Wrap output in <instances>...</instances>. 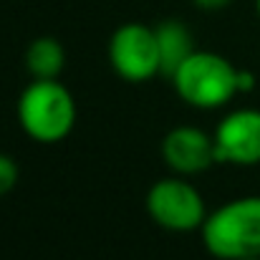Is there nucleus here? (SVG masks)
Instances as JSON below:
<instances>
[{
  "label": "nucleus",
  "mask_w": 260,
  "mask_h": 260,
  "mask_svg": "<svg viewBox=\"0 0 260 260\" xmlns=\"http://www.w3.org/2000/svg\"><path fill=\"white\" fill-rule=\"evenodd\" d=\"M255 10H258V18H260V0H255Z\"/></svg>",
  "instance_id": "obj_13"
},
{
  "label": "nucleus",
  "mask_w": 260,
  "mask_h": 260,
  "mask_svg": "<svg viewBox=\"0 0 260 260\" xmlns=\"http://www.w3.org/2000/svg\"><path fill=\"white\" fill-rule=\"evenodd\" d=\"M243 260H260V258H243Z\"/></svg>",
  "instance_id": "obj_14"
},
{
  "label": "nucleus",
  "mask_w": 260,
  "mask_h": 260,
  "mask_svg": "<svg viewBox=\"0 0 260 260\" xmlns=\"http://www.w3.org/2000/svg\"><path fill=\"white\" fill-rule=\"evenodd\" d=\"M162 159L174 174L192 177L217 165L215 139L194 124L174 126L162 139Z\"/></svg>",
  "instance_id": "obj_7"
},
{
  "label": "nucleus",
  "mask_w": 260,
  "mask_h": 260,
  "mask_svg": "<svg viewBox=\"0 0 260 260\" xmlns=\"http://www.w3.org/2000/svg\"><path fill=\"white\" fill-rule=\"evenodd\" d=\"M144 205H147L149 217L159 228L172 230V233L200 230L207 217V207L200 189L182 174L157 179L149 187Z\"/></svg>",
  "instance_id": "obj_4"
},
{
  "label": "nucleus",
  "mask_w": 260,
  "mask_h": 260,
  "mask_svg": "<svg viewBox=\"0 0 260 260\" xmlns=\"http://www.w3.org/2000/svg\"><path fill=\"white\" fill-rule=\"evenodd\" d=\"M109 63L114 74L129 84H144L162 76V58L154 28L144 23H124L109 38Z\"/></svg>",
  "instance_id": "obj_5"
},
{
  "label": "nucleus",
  "mask_w": 260,
  "mask_h": 260,
  "mask_svg": "<svg viewBox=\"0 0 260 260\" xmlns=\"http://www.w3.org/2000/svg\"><path fill=\"white\" fill-rule=\"evenodd\" d=\"M255 74L253 71H248V69H240L238 71V88H240V93H245V91H253L255 88Z\"/></svg>",
  "instance_id": "obj_11"
},
{
  "label": "nucleus",
  "mask_w": 260,
  "mask_h": 260,
  "mask_svg": "<svg viewBox=\"0 0 260 260\" xmlns=\"http://www.w3.org/2000/svg\"><path fill=\"white\" fill-rule=\"evenodd\" d=\"M18 124L38 144H58L76 126V101L58 79H33L18 96Z\"/></svg>",
  "instance_id": "obj_1"
},
{
  "label": "nucleus",
  "mask_w": 260,
  "mask_h": 260,
  "mask_svg": "<svg viewBox=\"0 0 260 260\" xmlns=\"http://www.w3.org/2000/svg\"><path fill=\"white\" fill-rule=\"evenodd\" d=\"M220 165H260V109H235L220 119L212 132Z\"/></svg>",
  "instance_id": "obj_6"
},
{
  "label": "nucleus",
  "mask_w": 260,
  "mask_h": 260,
  "mask_svg": "<svg viewBox=\"0 0 260 260\" xmlns=\"http://www.w3.org/2000/svg\"><path fill=\"white\" fill-rule=\"evenodd\" d=\"M202 243L217 260L260 258V194H248L207 212Z\"/></svg>",
  "instance_id": "obj_2"
},
{
  "label": "nucleus",
  "mask_w": 260,
  "mask_h": 260,
  "mask_svg": "<svg viewBox=\"0 0 260 260\" xmlns=\"http://www.w3.org/2000/svg\"><path fill=\"white\" fill-rule=\"evenodd\" d=\"M157 33V46H159V58H162V76L172 79V74L197 51L192 33L184 23L179 20H165L154 28Z\"/></svg>",
  "instance_id": "obj_8"
},
{
  "label": "nucleus",
  "mask_w": 260,
  "mask_h": 260,
  "mask_svg": "<svg viewBox=\"0 0 260 260\" xmlns=\"http://www.w3.org/2000/svg\"><path fill=\"white\" fill-rule=\"evenodd\" d=\"M25 69L33 79H61L66 69V48L51 36L33 38L25 48Z\"/></svg>",
  "instance_id": "obj_9"
},
{
  "label": "nucleus",
  "mask_w": 260,
  "mask_h": 260,
  "mask_svg": "<svg viewBox=\"0 0 260 260\" xmlns=\"http://www.w3.org/2000/svg\"><path fill=\"white\" fill-rule=\"evenodd\" d=\"M200 10H205V13H217V10H222V8H228L233 0H192Z\"/></svg>",
  "instance_id": "obj_12"
},
{
  "label": "nucleus",
  "mask_w": 260,
  "mask_h": 260,
  "mask_svg": "<svg viewBox=\"0 0 260 260\" xmlns=\"http://www.w3.org/2000/svg\"><path fill=\"white\" fill-rule=\"evenodd\" d=\"M238 71L240 69L215 51H194L170 81L184 104L194 109H220L240 93Z\"/></svg>",
  "instance_id": "obj_3"
},
{
  "label": "nucleus",
  "mask_w": 260,
  "mask_h": 260,
  "mask_svg": "<svg viewBox=\"0 0 260 260\" xmlns=\"http://www.w3.org/2000/svg\"><path fill=\"white\" fill-rule=\"evenodd\" d=\"M18 165H15V159L10 157V154H3L0 152V197H5V194H10L13 192V187L18 184Z\"/></svg>",
  "instance_id": "obj_10"
}]
</instances>
